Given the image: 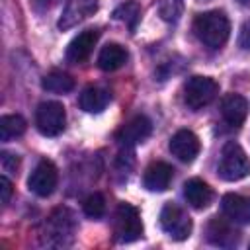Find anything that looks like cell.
Here are the masks:
<instances>
[{
	"instance_id": "obj_1",
	"label": "cell",
	"mask_w": 250,
	"mask_h": 250,
	"mask_svg": "<svg viewBox=\"0 0 250 250\" xmlns=\"http://www.w3.org/2000/svg\"><path fill=\"white\" fill-rule=\"evenodd\" d=\"M193 31L197 39L209 49H221L230 35V21L225 12L211 10L197 14L193 20Z\"/></svg>"
},
{
	"instance_id": "obj_2",
	"label": "cell",
	"mask_w": 250,
	"mask_h": 250,
	"mask_svg": "<svg viewBox=\"0 0 250 250\" xmlns=\"http://www.w3.org/2000/svg\"><path fill=\"white\" fill-rule=\"evenodd\" d=\"M217 172L227 182H236V180H242L250 174V160L238 143L230 141L223 146Z\"/></svg>"
},
{
	"instance_id": "obj_3",
	"label": "cell",
	"mask_w": 250,
	"mask_h": 250,
	"mask_svg": "<svg viewBox=\"0 0 250 250\" xmlns=\"http://www.w3.org/2000/svg\"><path fill=\"white\" fill-rule=\"evenodd\" d=\"M113 232L119 242H133L143 236V223L137 207L129 203H119L113 217Z\"/></svg>"
},
{
	"instance_id": "obj_4",
	"label": "cell",
	"mask_w": 250,
	"mask_h": 250,
	"mask_svg": "<svg viewBox=\"0 0 250 250\" xmlns=\"http://www.w3.org/2000/svg\"><path fill=\"white\" fill-rule=\"evenodd\" d=\"M219 92V84L209 76H191L184 84V102L189 109L209 105Z\"/></svg>"
},
{
	"instance_id": "obj_5",
	"label": "cell",
	"mask_w": 250,
	"mask_h": 250,
	"mask_svg": "<svg viewBox=\"0 0 250 250\" xmlns=\"http://www.w3.org/2000/svg\"><path fill=\"white\" fill-rule=\"evenodd\" d=\"M66 123L64 105L59 102H41L35 109V125L41 135L57 137L62 133Z\"/></svg>"
},
{
	"instance_id": "obj_6",
	"label": "cell",
	"mask_w": 250,
	"mask_h": 250,
	"mask_svg": "<svg viewBox=\"0 0 250 250\" xmlns=\"http://www.w3.org/2000/svg\"><path fill=\"white\" fill-rule=\"evenodd\" d=\"M160 227L174 240H186L191 232V219L176 203H166L160 211Z\"/></svg>"
},
{
	"instance_id": "obj_7",
	"label": "cell",
	"mask_w": 250,
	"mask_h": 250,
	"mask_svg": "<svg viewBox=\"0 0 250 250\" xmlns=\"http://www.w3.org/2000/svg\"><path fill=\"white\" fill-rule=\"evenodd\" d=\"M57 184H59V172L51 160H41L27 178V188L39 197L51 195Z\"/></svg>"
},
{
	"instance_id": "obj_8",
	"label": "cell",
	"mask_w": 250,
	"mask_h": 250,
	"mask_svg": "<svg viewBox=\"0 0 250 250\" xmlns=\"http://www.w3.org/2000/svg\"><path fill=\"white\" fill-rule=\"evenodd\" d=\"M168 148H170V152H172L180 162L189 164V162H193L195 156L199 154L201 145H199V139H197V135H195L193 131H189V129H180V131H176V133L172 135V139H170V143H168Z\"/></svg>"
},
{
	"instance_id": "obj_9",
	"label": "cell",
	"mask_w": 250,
	"mask_h": 250,
	"mask_svg": "<svg viewBox=\"0 0 250 250\" xmlns=\"http://www.w3.org/2000/svg\"><path fill=\"white\" fill-rule=\"evenodd\" d=\"M96 10H98V0H68L57 25H59V29L66 31V29L78 25L80 21H84L86 18L94 16Z\"/></svg>"
},
{
	"instance_id": "obj_10",
	"label": "cell",
	"mask_w": 250,
	"mask_h": 250,
	"mask_svg": "<svg viewBox=\"0 0 250 250\" xmlns=\"http://www.w3.org/2000/svg\"><path fill=\"white\" fill-rule=\"evenodd\" d=\"M150 133H152V123H150V119H148L146 115H135L133 119H129V121L121 127L117 139H119L121 145L133 146V145H139V143L146 141V139L150 137Z\"/></svg>"
},
{
	"instance_id": "obj_11",
	"label": "cell",
	"mask_w": 250,
	"mask_h": 250,
	"mask_svg": "<svg viewBox=\"0 0 250 250\" xmlns=\"http://www.w3.org/2000/svg\"><path fill=\"white\" fill-rule=\"evenodd\" d=\"M98 37H100L98 29H84L82 33H78L68 43V47H66V61L68 62H74V64L84 62L90 57L94 45L98 43Z\"/></svg>"
},
{
	"instance_id": "obj_12",
	"label": "cell",
	"mask_w": 250,
	"mask_h": 250,
	"mask_svg": "<svg viewBox=\"0 0 250 250\" xmlns=\"http://www.w3.org/2000/svg\"><path fill=\"white\" fill-rule=\"evenodd\" d=\"M221 207L229 221L250 225V197H244L240 193H227L221 199Z\"/></svg>"
},
{
	"instance_id": "obj_13",
	"label": "cell",
	"mask_w": 250,
	"mask_h": 250,
	"mask_svg": "<svg viewBox=\"0 0 250 250\" xmlns=\"http://www.w3.org/2000/svg\"><path fill=\"white\" fill-rule=\"evenodd\" d=\"M174 178V168L168 162H152L143 176V184L148 191H164L168 189L170 182Z\"/></svg>"
},
{
	"instance_id": "obj_14",
	"label": "cell",
	"mask_w": 250,
	"mask_h": 250,
	"mask_svg": "<svg viewBox=\"0 0 250 250\" xmlns=\"http://www.w3.org/2000/svg\"><path fill=\"white\" fill-rule=\"evenodd\" d=\"M221 113L230 127H240L248 115V102L240 94H227L221 102Z\"/></svg>"
},
{
	"instance_id": "obj_15",
	"label": "cell",
	"mask_w": 250,
	"mask_h": 250,
	"mask_svg": "<svg viewBox=\"0 0 250 250\" xmlns=\"http://www.w3.org/2000/svg\"><path fill=\"white\" fill-rule=\"evenodd\" d=\"M207 238L211 244L215 246H223V248H229V246H234L238 242V232L230 227V223H227L225 219H219V217H213L207 225Z\"/></svg>"
},
{
	"instance_id": "obj_16",
	"label": "cell",
	"mask_w": 250,
	"mask_h": 250,
	"mask_svg": "<svg viewBox=\"0 0 250 250\" xmlns=\"http://www.w3.org/2000/svg\"><path fill=\"white\" fill-rule=\"evenodd\" d=\"M184 197L193 209H205L213 199V191L203 180L191 178L184 184Z\"/></svg>"
},
{
	"instance_id": "obj_17",
	"label": "cell",
	"mask_w": 250,
	"mask_h": 250,
	"mask_svg": "<svg viewBox=\"0 0 250 250\" xmlns=\"http://www.w3.org/2000/svg\"><path fill=\"white\" fill-rule=\"evenodd\" d=\"M125 61H127V51L117 43H107L98 55V66L105 72L121 68Z\"/></svg>"
},
{
	"instance_id": "obj_18",
	"label": "cell",
	"mask_w": 250,
	"mask_h": 250,
	"mask_svg": "<svg viewBox=\"0 0 250 250\" xmlns=\"http://www.w3.org/2000/svg\"><path fill=\"white\" fill-rule=\"evenodd\" d=\"M109 104V92L98 86H90L80 94V107L88 113H100Z\"/></svg>"
},
{
	"instance_id": "obj_19",
	"label": "cell",
	"mask_w": 250,
	"mask_h": 250,
	"mask_svg": "<svg viewBox=\"0 0 250 250\" xmlns=\"http://www.w3.org/2000/svg\"><path fill=\"white\" fill-rule=\"evenodd\" d=\"M41 86L47 92H53V94H66V92H70L74 88V78L70 74H66V72L53 70L41 80Z\"/></svg>"
},
{
	"instance_id": "obj_20",
	"label": "cell",
	"mask_w": 250,
	"mask_h": 250,
	"mask_svg": "<svg viewBox=\"0 0 250 250\" xmlns=\"http://www.w3.org/2000/svg\"><path fill=\"white\" fill-rule=\"evenodd\" d=\"M25 119L21 115H2L0 117V139L10 141L25 133Z\"/></svg>"
},
{
	"instance_id": "obj_21",
	"label": "cell",
	"mask_w": 250,
	"mask_h": 250,
	"mask_svg": "<svg viewBox=\"0 0 250 250\" xmlns=\"http://www.w3.org/2000/svg\"><path fill=\"white\" fill-rule=\"evenodd\" d=\"M113 18L117 21H123L131 31H135V27H137V23L141 20V6L137 2H133V0L123 2L113 10Z\"/></svg>"
},
{
	"instance_id": "obj_22",
	"label": "cell",
	"mask_w": 250,
	"mask_h": 250,
	"mask_svg": "<svg viewBox=\"0 0 250 250\" xmlns=\"http://www.w3.org/2000/svg\"><path fill=\"white\" fill-rule=\"evenodd\" d=\"M184 14V0H158V16L168 21L176 23Z\"/></svg>"
},
{
	"instance_id": "obj_23",
	"label": "cell",
	"mask_w": 250,
	"mask_h": 250,
	"mask_svg": "<svg viewBox=\"0 0 250 250\" xmlns=\"http://www.w3.org/2000/svg\"><path fill=\"white\" fill-rule=\"evenodd\" d=\"M84 213H86V217H90V219H100L104 213H105V199H104V195L102 193H92V195H88L86 199H84Z\"/></svg>"
},
{
	"instance_id": "obj_24",
	"label": "cell",
	"mask_w": 250,
	"mask_h": 250,
	"mask_svg": "<svg viewBox=\"0 0 250 250\" xmlns=\"http://www.w3.org/2000/svg\"><path fill=\"white\" fill-rule=\"evenodd\" d=\"M0 160H2V166H4L6 172H16V168H18V164H20L18 156H16V154H10V152H6V150L0 154Z\"/></svg>"
},
{
	"instance_id": "obj_25",
	"label": "cell",
	"mask_w": 250,
	"mask_h": 250,
	"mask_svg": "<svg viewBox=\"0 0 250 250\" xmlns=\"http://www.w3.org/2000/svg\"><path fill=\"white\" fill-rule=\"evenodd\" d=\"M238 45L242 49H250V20H246L238 33Z\"/></svg>"
},
{
	"instance_id": "obj_26",
	"label": "cell",
	"mask_w": 250,
	"mask_h": 250,
	"mask_svg": "<svg viewBox=\"0 0 250 250\" xmlns=\"http://www.w3.org/2000/svg\"><path fill=\"white\" fill-rule=\"evenodd\" d=\"M10 197H12V182L6 176H2L0 178V199L2 203H8Z\"/></svg>"
},
{
	"instance_id": "obj_27",
	"label": "cell",
	"mask_w": 250,
	"mask_h": 250,
	"mask_svg": "<svg viewBox=\"0 0 250 250\" xmlns=\"http://www.w3.org/2000/svg\"><path fill=\"white\" fill-rule=\"evenodd\" d=\"M37 2H41L45 8H49V6H53V4H57L59 0H37Z\"/></svg>"
},
{
	"instance_id": "obj_28",
	"label": "cell",
	"mask_w": 250,
	"mask_h": 250,
	"mask_svg": "<svg viewBox=\"0 0 250 250\" xmlns=\"http://www.w3.org/2000/svg\"><path fill=\"white\" fill-rule=\"evenodd\" d=\"M240 6H250V0H236Z\"/></svg>"
}]
</instances>
